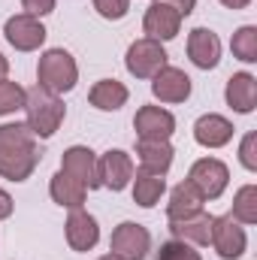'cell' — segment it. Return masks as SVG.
I'll use <instances>...</instances> for the list:
<instances>
[{"instance_id":"obj_1","label":"cell","mask_w":257,"mask_h":260,"mask_svg":"<svg viewBox=\"0 0 257 260\" xmlns=\"http://www.w3.org/2000/svg\"><path fill=\"white\" fill-rule=\"evenodd\" d=\"M40 167V145L37 136L24 121L0 124V179L6 182H27Z\"/></svg>"},{"instance_id":"obj_2","label":"cell","mask_w":257,"mask_h":260,"mask_svg":"<svg viewBox=\"0 0 257 260\" xmlns=\"http://www.w3.org/2000/svg\"><path fill=\"white\" fill-rule=\"evenodd\" d=\"M67 118L64 100L40 85H34L24 97V124L30 127V133L37 139H52Z\"/></svg>"},{"instance_id":"obj_3","label":"cell","mask_w":257,"mask_h":260,"mask_svg":"<svg viewBox=\"0 0 257 260\" xmlns=\"http://www.w3.org/2000/svg\"><path fill=\"white\" fill-rule=\"evenodd\" d=\"M79 82V64L67 49H46L37 61V85L64 97Z\"/></svg>"},{"instance_id":"obj_4","label":"cell","mask_w":257,"mask_h":260,"mask_svg":"<svg viewBox=\"0 0 257 260\" xmlns=\"http://www.w3.org/2000/svg\"><path fill=\"white\" fill-rule=\"evenodd\" d=\"M167 64H170V55H167L164 43H157V40L142 37V40H133L127 46L124 67H127V73L133 79H151L157 70H164Z\"/></svg>"},{"instance_id":"obj_5","label":"cell","mask_w":257,"mask_h":260,"mask_svg":"<svg viewBox=\"0 0 257 260\" xmlns=\"http://www.w3.org/2000/svg\"><path fill=\"white\" fill-rule=\"evenodd\" d=\"M188 182L200 191L203 200H218L230 185V167L221 157H200L188 170Z\"/></svg>"},{"instance_id":"obj_6","label":"cell","mask_w":257,"mask_h":260,"mask_svg":"<svg viewBox=\"0 0 257 260\" xmlns=\"http://www.w3.org/2000/svg\"><path fill=\"white\" fill-rule=\"evenodd\" d=\"M3 37H6V43L15 52H40L43 43H46V37H49V30H46L43 18H34L27 12H15V15L6 18Z\"/></svg>"},{"instance_id":"obj_7","label":"cell","mask_w":257,"mask_h":260,"mask_svg":"<svg viewBox=\"0 0 257 260\" xmlns=\"http://www.w3.org/2000/svg\"><path fill=\"white\" fill-rule=\"evenodd\" d=\"M133 173H136V164L124 148H109L97 157V179H100V188L112 191V194H121L124 188H130L133 182Z\"/></svg>"},{"instance_id":"obj_8","label":"cell","mask_w":257,"mask_h":260,"mask_svg":"<svg viewBox=\"0 0 257 260\" xmlns=\"http://www.w3.org/2000/svg\"><path fill=\"white\" fill-rule=\"evenodd\" d=\"M209 245L215 248V254L221 260H239L248 251V233H245V227H242L239 221H233L230 212H227V215L212 218V242H209Z\"/></svg>"},{"instance_id":"obj_9","label":"cell","mask_w":257,"mask_h":260,"mask_svg":"<svg viewBox=\"0 0 257 260\" xmlns=\"http://www.w3.org/2000/svg\"><path fill=\"white\" fill-rule=\"evenodd\" d=\"M148 251H151V233L136 221H121L109 236V254L121 260H145Z\"/></svg>"},{"instance_id":"obj_10","label":"cell","mask_w":257,"mask_h":260,"mask_svg":"<svg viewBox=\"0 0 257 260\" xmlns=\"http://www.w3.org/2000/svg\"><path fill=\"white\" fill-rule=\"evenodd\" d=\"M64 236H67V245L73 251L88 254L100 242V224H97V218L88 209H70L67 224H64Z\"/></svg>"},{"instance_id":"obj_11","label":"cell","mask_w":257,"mask_h":260,"mask_svg":"<svg viewBox=\"0 0 257 260\" xmlns=\"http://www.w3.org/2000/svg\"><path fill=\"white\" fill-rule=\"evenodd\" d=\"M182 21H185V18H182L173 6H167V3H160V0H151L148 9H145V15H142V34H145L148 40L170 43V40L179 37Z\"/></svg>"},{"instance_id":"obj_12","label":"cell","mask_w":257,"mask_h":260,"mask_svg":"<svg viewBox=\"0 0 257 260\" xmlns=\"http://www.w3.org/2000/svg\"><path fill=\"white\" fill-rule=\"evenodd\" d=\"M194 85H191V76L185 73V70H179V67L167 64L164 70H157L154 76H151V94H154V100H160V103H185L188 97H191Z\"/></svg>"},{"instance_id":"obj_13","label":"cell","mask_w":257,"mask_h":260,"mask_svg":"<svg viewBox=\"0 0 257 260\" xmlns=\"http://www.w3.org/2000/svg\"><path fill=\"white\" fill-rule=\"evenodd\" d=\"M133 130H136V139H170L176 133V115L164 106L145 103L133 115Z\"/></svg>"},{"instance_id":"obj_14","label":"cell","mask_w":257,"mask_h":260,"mask_svg":"<svg viewBox=\"0 0 257 260\" xmlns=\"http://www.w3.org/2000/svg\"><path fill=\"white\" fill-rule=\"evenodd\" d=\"M61 173H67L76 182H82L88 191H97L100 188V179H97V154L88 145H70L67 148L64 154H61Z\"/></svg>"},{"instance_id":"obj_15","label":"cell","mask_w":257,"mask_h":260,"mask_svg":"<svg viewBox=\"0 0 257 260\" xmlns=\"http://www.w3.org/2000/svg\"><path fill=\"white\" fill-rule=\"evenodd\" d=\"M136 160H139V170L167 176L176 160V148L170 139H136Z\"/></svg>"},{"instance_id":"obj_16","label":"cell","mask_w":257,"mask_h":260,"mask_svg":"<svg viewBox=\"0 0 257 260\" xmlns=\"http://www.w3.org/2000/svg\"><path fill=\"white\" fill-rule=\"evenodd\" d=\"M188 58L197 70H215L221 64V40L212 27H194L188 34Z\"/></svg>"},{"instance_id":"obj_17","label":"cell","mask_w":257,"mask_h":260,"mask_svg":"<svg viewBox=\"0 0 257 260\" xmlns=\"http://www.w3.org/2000/svg\"><path fill=\"white\" fill-rule=\"evenodd\" d=\"M224 100L236 115H251L257 109V76L254 73H233L224 85Z\"/></svg>"},{"instance_id":"obj_18","label":"cell","mask_w":257,"mask_h":260,"mask_svg":"<svg viewBox=\"0 0 257 260\" xmlns=\"http://www.w3.org/2000/svg\"><path fill=\"white\" fill-rule=\"evenodd\" d=\"M233 121L218 115V112H206L194 121V142L203 148H224L233 139Z\"/></svg>"},{"instance_id":"obj_19","label":"cell","mask_w":257,"mask_h":260,"mask_svg":"<svg viewBox=\"0 0 257 260\" xmlns=\"http://www.w3.org/2000/svg\"><path fill=\"white\" fill-rule=\"evenodd\" d=\"M127 100H130L127 85L118 82V79H97L88 91V103L97 112H118Z\"/></svg>"},{"instance_id":"obj_20","label":"cell","mask_w":257,"mask_h":260,"mask_svg":"<svg viewBox=\"0 0 257 260\" xmlns=\"http://www.w3.org/2000/svg\"><path fill=\"white\" fill-rule=\"evenodd\" d=\"M203 203H206V200L200 197V191L185 179V182H179V185L170 191V200H167V218H170V221L194 218V215L203 212Z\"/></svg>"},{"instance_id":"obj_21","label":"cell","mask_w":257,"mask_h":260,"mask_svg":"<svg viewBox=\"0 0 257 260\" xmlns=\"http://www.w3.org/2000/svg\"><path fill=\"white\" fill-rule=\"evenodd\" d=\"M212 218H215V215L200 212V215L185 218V221H170V233H173V239H179V242H188L194 248H206V245L212 242Z\"/></svg>"},{"instance_id":"obj_22","label":"cell","mask_w":257,"mask_h":260,"mask_svg":"<svg viewBox=\"0 0 257 260\" xmlns=\"http://www.w3.org/2000/svg\"><path fill=\"white\" fill-rule=\"evenodd\" d=\"M49 197H52V203H58L61 209H67V212H70V209H85L88 188L58 170V173L52 176V182H49Z\"/></svg>"},{"instance_id":"obj_23","label":"cell","mask_w":257,"mask_h":260,"mask_svg":"<svg viewBox=\"0 0 257 260\" xmlns=\"http://www.w3.org/2000/svg\"><path fill=\"white\" fill-rule=\"evenodd\" d=\"M130 191H133V203L139 209H154L160 203V197L167 194V179L154 176V173H145V170H136L133 182H130Z\"/></svg>"},{"instance_id":"obj_24","label":"cell","mask_w":257,"mask_h":260,"mask_svg":"<svg viewBox=\"0 0 257 260\" xmlns=\"http://www.w3.org/2000/svg\"><path fill=\"white\" fill-rule=\"evenodd\" d=\"M230 218L239 221L242 227H251L257 224V185H242L236 194H233V209H230Z\"/></svg>"},{"instance_id":"obj_25","label":"cell","mask_w":257,"mask_h":260,"mask_svg":"<svg viewBox=\"0 0 257 260\" xmlns=\"http://www.w3.org/2000/svg\"><path fill=\"white\" fill-rule=\"evenodd\" d=\"M230 52L242 64H257V27L254 24H242V27L233 30Z\"/></svg>"},{"instance_id":"obj_26","label":"cell","mask_w":257,"mask_h":260,"mask_svg":"<svg viewBox=\"0 0 257 260\" xmlns=\"http://www.w3.org/2000/svg\"><path fill=\"white\" fill-rule=\"evenodd\" d=\"M24 97H27V91H24L18 82L3 79V82H0V118L21 112V109H24Z\"/></svg>"},{"instance_id":"obj_27","label":"cell","mask_w":257,"mask_h":260,"mask_svg":"<svg viewBox=\"0 0 257 260\" xmlns=\"http://www.w3.org/2000/svg\"><path fill=\"white\" fill-rule=\"evenodd\" d=\"M154 260H203V257H200V251H197L194 245L179 242V239H170V242H164V245L157 248Z\"/></svg>"},{"instance_id":"obj_28","label":"cell","mask_w":257,"mask_h":260,"mask_svg":"<svg viewBox=\"0 0 257 260\" xmlns=\"http://www.w3.org/2000/svg\"><path fill=\"white\" fill-rule=\"evenodd\" d=\"M97 15L106 18V21H121L130 12V0H91Z\"/></svg>"},{"instance_id":"obj_29","label":"cell","mask_w":257,"mask_h":260,"mask_svg":"<svg viewBox=\"0 0 257 260\" xmlns=\"http://www.w3.org/2000/svg\"><path fill=\"white\" fill-rule=\"evenodd\" d=\"M239 164L248 170V173H257V133L248 130L239 142Z\"/></svg>"},{"instance_id":"obj_30","label":"cell","mask_w":257,"mask_h":260,"mask_svg":"<svg viewBox=\"0 0 257 260\" xmlns=\"http://www.w3.org/2000/svg\"><path fill=\"white\" fill-rule=\"evenodd\" d=\"M55 3L58 0H21V9L27 15H34V18H43L49 12H55Z\"/></svg>"},{"instance_id":"obj_31","label":"cell","mask_w":257,"mask_h":260,"mask_svg":"<svg viewBox=\"0 0 257 260\" xmlns=\"http://www.w3.org/2000/svg\"><path fill=\"white\" fill-rule=\"evenodd\" d=\"M12 212H15V200H12V194L6 188H0V221L12 218Z\"/></svg>"},{"instance_id":"obj_32","label":"cell","mask_w":257,"mask_h":260,"mask_svg":"<svg viewBox=\"0 0 257 260\" xmlns=\"http://www.w3.org/2000/svg\"><path fill=\"white\" fill-rule=\"evenodd\" d=\"M160 3H167V6H173L182 18H188L194 9H197V0H160Z\"/></svg>"},{"instance_id":"obj_33","label":"cell","mask_w":257,"mask_h":260,"mask_svg":"<svg viewBox=\"0 0 257 260\" xmlns=\"http://www.w3.org/2000/svg\"><path fill=\"white\" fill-rule=\"evenodd\" d=\"M224 9H233V12H239V9H248L251 6V0H218Z\"/></svg>"},{"instance_id":"obj_34","label":"cell","mask_w":257,"mask_h":260,"mask_svg":"<svg viewBox=\"0 0 257 260\" xmlns=\"http://www.w3.org/2000/svg\"><path fill=\"white\" fill-rule=\"evenodd\" d=\"M3 79H9V58L0 52V82H3Z\"/></svg>"},{"instance_id":"obj_35","label":"cell","mask_w":257,"mask_h":260,"mask_svg":"<svg viewBox=\"0 0 257 260\" xmlns=\"http://www.w3.org/2000/svg\"><path fill=\"white\" fill-rule=\"evenodd\" d=\"M97 260H121V257H115V254H103V257H97Z\"/></svg>"}]
</instances>
